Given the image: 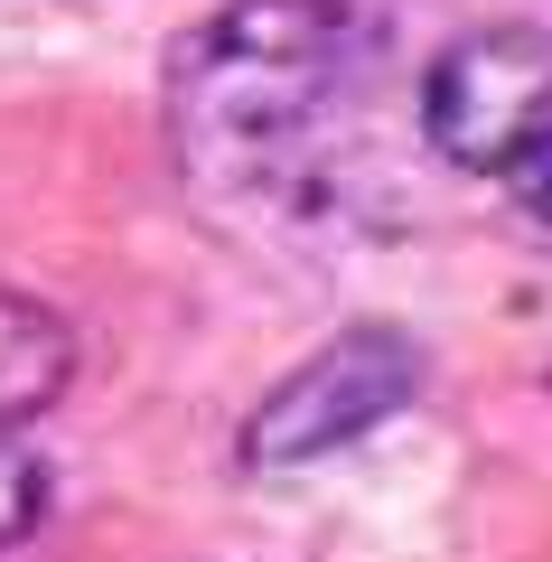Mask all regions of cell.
I'll return each mask as SVG.
<instances>
[{"label":"cell","instance_id":"cell-1","mask_svg":"<svg viewBox=\"0 0 552 562\" xmlns=\"http://www.w3.org/2000/svg\"><path fill=\"white\" fill-rule=\"evenodd\" d=\"M365 20L347 0H225L169 57V132L206 188H244L328 122Z\"/></svg>","mask_w":552,"mask_h":562},{"label":"cell","instance_id":"cell-2","mask_svg":"<svg viewBox=\"0 0 552 562\" xmlns=\"http://www.w3.org/2000/svg\"><path fill=\"white\" fill-rule=\"evenodd\" d=\"M421 394V347L384 319H356L318 347L300 375H281L262 394V413L244 422V469L281 479V469H318L337 450H356L375 422H394Z\"/></svg>","mask_w":552,"mask_h":562},{"label":"cell","instance_id":"cell-3","mask_svg":"<svg viewBox=\"0 0 552 562\" xmlns=\"http://www.w3.org/2000/svg\"><path fill=\"white\" fill-rule=\"evenodd\" d=\"M421 132L450 169L469 179H506L533 140L552 132V29H477V38L440 47L421 76Z\"/></svg>","mask_w":552,"mask_h":562},{"label":"cell","instance_id":"cell-4","mask_svg":"<svg viewBox=\"0 0 552 562\" xmlns=\"http://www.w3.org/2000/svg\"><path fill=\"white\" fill-rule=\"evenodd\" d=\"M66 384H76V328L47 301H29V291L0 281V431L38 422Z\"/></svg>","mask_w":552,"mask_h":562},{"label":"cell","instance_id":"cell-5","mask_svg":"<svg viewBox=\"0 0 552 562\" xmlns=\"http://www.w3.org/2000/svg\"><path fill=\"white\" fill-rule=\"evenodd\" d=\"M38 516H47V479H38V460L0 431V553H10V543H20Z\"/></svg>","mask_w":552,"mask_h":562},{"label":"cell","instance_id":"cell-6","mask_svg":"<svg viewBox=\"0 0 552 562\" xmlns=\"http://www.w3.org/2000/svg\"><path fill=\"white\" fill-rule=\"evenodd\" d=\"M506 179H515V198H525V216H543V225H552V132L533 140V150L506 169Z\"/></svg>","mask_w":552,"mask_h":562}]
</instances>
